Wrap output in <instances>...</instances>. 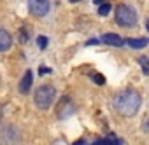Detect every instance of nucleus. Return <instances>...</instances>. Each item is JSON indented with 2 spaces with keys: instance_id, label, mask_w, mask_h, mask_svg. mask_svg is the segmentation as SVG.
Masks as SVG:
<instances>
[{
  "instance_id": "obj_19",
  "label": "nucleus",
  "mask_w": 149,
  "mask_h": 145,
  "mask_svg": "<svg viewBox=\"0 0 149 145\" xmlns=\"http://www.w3.org/2000/svg\"><path fill=\"white\" fill-rule=\"evenodd\" d=\"M70 2H81V0H70Z\"/></svg>"
},
{
  "instance_id": "obj_1",
  "label": "nucleus",
  "mask_w": 149,
  "mask_h": 145,
  "mask_svg": "<svg viewBox=\"0 0 149 145\" xmlns=\"http://www.w3.org/2000/svg\"><path fill=\"white\" fill-rule=\"evenodd\" d=\"M142 105V98L137 91L133 89H128V91H123L119 93L116 98H114V110L123 115V117H132L139 112Z\"/></svg>"
},
{
  "instance_id": "obj_3",
  "label": "nucleus",
  "mask_w": 149,
  "mask_h": 145,
  "mask_svg": "<svg viewBox=\"0 0 149 145\" xmlns=\"http://www.w3.org/2000/svg\"><path fill=\"white\" fill-rule=\"evenodd\" d=\"M56 96V91L53 86H40L37 91H35V96H33V102H35V107L40 108V110H46L51 107L53 100Z\"/></svg>"
},
{
  "instance_id": "obj_13",
  "label": "nucleus",
  "mask_w": 149,
  "mask_h": 145,
  "mask_svg": "<svg viewBox=\"0 0 149 145\" xmlns=\"http://www.w3.org/2000/svg\"><path fill=\"white\" fill-rule=\"evenodd\" d=\"M37 44H39V47H40V49H46V47H47V37H46V35L37 37Z\"/></svg>"
},
{
  "instance_id": "obj_18",
  "label": "nucleus",
  "mask_w": 149,
  "mask_h": 145,
  "mask_svg": "<svg viewBox=\"0 0 149 145\" xmlns=\"http://www.w3.org/2000/svg\"><path fill=\"white\" fill-rule=\"evenodd\" d=\"M146 28H147V30H149V19H147V23H146Z\"/></svg>"
},
{
  "instance_id": "obj_8",
  "label": "nucleus",
  "mask_w": 149,
  "mask_h": 145,
  "mask_svg": "<svg viewBox=\"0 0 149 145\" xmlns=\"http://www.w3.org/2000/svg\"><path fill=\"white\" fill-rule=\"evenodd\" d=\"M11 44H13V37L9 35V32H6V30L0 28V52L9 51Z\"/></svg>"
},
{
  "instance_id": "obj_6",
  "label": "nucleus",
  "mask_w": 149,
  "mask_h": 145,
  "mask_svg": "<svg viewBox=\"0 0 149 145\" xmlns=\"http://www.w3.org/2000/svg\"><path fill=\"white\" fill-rule=\"evenodd\" d=\"M102 42L107 44V46H114V47H121V46H125V40H123L118 33H105V35L102 37Z\"/></svg>"
},
{
  "instance_id": "obj_2",
  "label": "nucleus",
  "mask_w": 149,
  "mask_h": 145,
  "mask_svg": "<svg viewBox=\"0 0 149 145\" xmlns=\"http://www.w3.org/2000/svg\"><path fill=\"white\" fill-rule=\"evenodd\" d=\"M116 23L123 28H133L137 25V12L130 6H118L116 7Z\"/></svg>"
},
{
  "instance_id": "obj_12",
  "label": "nucleus",
  "mask_w": 149,
  "mask_h": 145,
  "mask_svg": "<svg viewBox=\"0 0 149 145\" xmlns=\"http://www.w3.org/2000/svg\"><path fill=\"white\" fill-rule=\"evenodd\" d=\"M139 63H140V66H142V70H144V74L149 75V59H147L146 56H140V58H139Z\"/></svg>"
},
{
  "instance_id": "obj_15",
  "label": "nucleus",
  "mask_w": 149,
  "mask_h": 145,
  "mask_svg": "<svg viewBox=\"0 0 149 145\" xmlns=\"http://www.w3.org/2000/svg\"><path fill=\"white\" fill-rule=\"evenodd\" d=\"M26 40H28L26 32H23V30H21V32H19V42H26Z\"/></svg>"
},
{
  "instance_id": "obj_7",
  "label": "nucleus",
  "mask_w": 149,
  "mask_h": 145,
  "mask_svg": "<svg viewBox=\"0 0 149 145\" xmlns=\"http://www.w3.org/2000/svg\"><path fill=\"white\" fill-rule=\"evenodd\" d=\"M32 81H33V74H32V70H26L25 77H23V79H21V82H19V91H21V95H28V93H30Z\"/></svg>"
},
{
  "instance_id": "obj_14",
  "label": "nucleus",
  "mask_w": 149,
  "mask_h": 145,
  "mask_svg": "<svg viewBox=\"0 0 149 145\" xmlns=\"http://www.w3.org/2000/svg\"><path fill=\"white\" fill-rule=\"evenodd\" d=\"M91 77H93V82H95V84H100V86H102V84L105 82V79H104V75H100V74H93Z\"/></svg>"
},
{
  "instance_id": "obj_10",
  "label": "nucleus",
  "mask_w": 149,
  "mask_h": 145,
  "mask_svg": "<svg viewBox=\"0 0 149 145\" xmlns=\"http://www.w3.org/2000/svg\"><path fill=\"white\" fill-rule=\"evenodd\" d=\"M97 145H123V142H121L119 138H116L114 135H109L107 138H104V140L97 142Z\"/></svg>"
},
{
  "instance_id": "obj_17",
  "label": "nucleus",
  "mask_w": 149,
  "mask_h": 145,
  "mask_svg": "<svg viewBox=\"0 0 149 145\" xmlns=\"http://www.w3.org/2000/svg\"><path fill=\"white\" fill-rule=\"evenodd\" d=\"M95 4H104V0H95Z\"/></svg>"
},
{
  "instance_id": "obj_16",
  "label": "nucleus",
  "mask_w": 149,
  "mask_h": 145,
  "mask_svg": "<svg viewBox=\"0 0 149 145\" xmlns=\"http://www.w3.org/2000/svg\"><path fill=\"white\" fill-rule=\"evenodd\" d=\"M49 72H51L49 68H40V74H49Z\"/></svg>"
},
{
  "instance_id": "obj_5",
  "label": "nucleus",
  "mask_w": 149,
  "mask_h": 145,
  "mask_svg": "<svg viewBox=\"0 0 149 145\" xmlns=\"http://www.w3.org/2000/svg\"><path fill=\"white\" fill-rule=\"evenodd\" d=\"M72 114H74V103H72V100H70V98H61L60 103H58L56 115H58L60 119H65V117H68V115H72Z\"/></svg>"
},
{
  "instance_id": "obj_9",
  "label": "nucleus",
  "mask_w": 149,
  "mask_h": 145,
  "mask_svg": "<svg viewBox=\"0 0 149 145\" xmlns=\"http://www.w3.org/2000/svg\"><path fill=\"white\" fill-rule=\"evenodd\" d=\"M147 42H149L147 39H128V40H125V44L133 47V49H142L147 46Z\"/></svg>"
},
{
  "instance_id": "obj_4",
  "label": "nucleus",
  "mask_w": 149,
  "mask_h": 145,
  "mask_svg": "<svg viewBox=\"0 0 149 145\" xmlns=\"http://www.w3.org/2000/svg\"><path fill=\"white\" fill-rule=\"evenodd\" d=\"M49 7H51L49 0H28V9H30V12H32L33 16H37V18L46 16V14L49 12Z\"/></svg>"
},
{
  "instance_id": "obj_11",
  "label": "nucleus",
  "mask_w": 149,
  "mask_h": 145,
  "mask_svg": "<svg viewBox=\"0 0 149 145\" xmlns=\"http://www.w3.org/2000/svg\"><path fill=\"white\" fill-rule=\"evenodd\" d=\"M111 9H112L111 4H109V2H104V4H100V7H98V14H100V16H107V14L111 12Z\"/></svg>"
}]
</instances>
